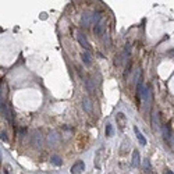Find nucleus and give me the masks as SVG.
<instances>
[{
  "label": "nucleus",
  "mask_w": 174,
  "mask_h": 174,
  "mask_svg": "<svg viewBox=\"0 0 174 174\" xmlns=\"http://www.w3.org/2000/svg\"><path fill=\"white\" fill-rule=\"evenodd\" d=\"M31 142H32V145L35 146V148H42V145H43V137H42V134H41V131L39 130H35L32 134V139H31Z\"/></svg>",
  "instance_id": "f257e3e1"
},
{
  "label": "nucleus",
  "mask_w": 174,
  "mask_h": 174,
  "mask_svg": "<svg viewBox=\"0 0 174 174\" xmlns=\"http://www.w3.org/2000/svg\"><path fill=\"white\" fill-rule=\"evenodd\" d=\"M81 22L85 28H89L91 25L95 24V18H93V13H85L82 14V18H81Z\"/></svg>",
  "instance_id": "f03ea898"
},
{
  "label": "nucleus",
  "mask_w": 174,
  "mask_h": 174,
  "mask_svg": "<svg viewBox=\"0 0 174 174\" xmlns=\"http://www.w3.org/2000/svg\"><path fill=\"white\" fill-rule=\"evenodd\" d=\"M85 170V163L82 162V160H78V162H75V163L71 166V174H81L82 171Z\"/></svg>",
  "instance_id": "7ed1b4c3"
},
{
  "label": "nucleus",
  "mask_w": 174,
  "mask_h": 174,
  "mask_svg": "<svg viewBox=\"0 0 174 174\" xmlns=\"http://www.w3.org/2000/svg\"><path fill=\"white\" fill-rule=\"evenodd\" d=\"M105 31H106V21L102 18V20L95 25V35H96V36H102V35L105 33Z\"/></svg>",
  "instance_id": "20e7f679"
},
{
  "label": "nucleus",
  "mask_w": 174,
  "mask_h": 174,
  "mask_svg": "<svg viewBox=\"0 0 174 174\" xmlns=\"http://www.w3.org/2000/svg\"><path fill=\"white\" fill-rule=\"evenodd\" d=\"M77 39H78V42H79V45H81L82 47H85V49H87V52L91 49V45H89V42H88L87 36H85L82 32L77 33Z\"/></svg>",
  "instance_id": "39448f33"
},
{
  "label": "nucleus",
  "mask_w": 174,
  "mask_h": 174,
  "mask_svg": "<svg viewBox=\"0 0 174 174\" xmlns=\"http://www.w3.org/2000/svg\"><path fill=\"white\" fill-rule=\"evenodd\" d=\"M82 107H84V110H85L87 113H92V109H93L92 100L89 98H84L82 99Z\"/></svg>",
  "instance_id": "423d86ee"
},
{
  "label": "nucleus",
  "mask_w": 174,
  "mask_h": 174,
  "mask_svg": "<svg viewBox=\"0 0 174 174\" xmlns=\"http://www.w3.org/2000/svg\"><path fill=\"white\" fill-rule=\"evenodd\" d=\"M163 139L166 142H170V138H171V130H170V125L169 124H166L163 125Z\"/></svg>",
  "instance_id": "0eeeda50"
},
{
  "label": "nucleus",
  "mask_w": 174,
  "mask_h": 174,
  "mask_svg": "<svg viewBox=\"0 0 174 174\" xmlns=\"http://www.w3.org/2000/svg\"><path fill=\"white\" fill-rule=\"evenodd\" d=\"M139 162H141V159H139V152H138V151H134V152H132L131 164H132L134 167H138V166H139Z\"/></svg>",
  "instance_id": "6e6552de"
},
{
  "label": "nucleus",
  "mask_w": 174,
  "mask_h": 174,
  "mask_svg": "<svg viewBox=\"0 0 174 174\" xmlns=\"http://www.w3.org/2000/svg\"><path fill=\"white\" fill-rule=\"evenodd\" d=\"M134 132H135V135H137V139L139 141V143L145 146V145H146V139H145V137H143V135H142L141 132H139V130H138V127H134Z\"/></svg>",
  "instance_id": "1a4fd4ad"
},
{
  "label": "nucleus",
  "mask_w": 174,
  "mask_h": 174,
  "mask_svg": "<svg viewBox=\"0 0 174 174\" xmlns=\"http://www.w3.org/2000/svg\"><path fill=\"white\" fill-rule=\"evenodd\" d=\"M85 85H87V89H88V92L92 95V93H95L96 92V88H95V85H93V81L89 78V79H87L85 81Z\"/></svg>",
  "instance_id": "9d476101"
},
{
  "label": "nucleus",
  "mask_w": 174,
  "mask_h": 174,
  "mask_svg": "<svg viewBox=\"0 0 174 174\" xmlns=\"http://www.w3.org/2000/svg\"><path fill=\"white\" fill-rule=\"evenodd\" d=\"M117 123L120 124V127H121V130L125 127V123H127V119H125V116L123 114V113H117Z\"/></svg>",
  "instance_id": "9b49d317"
},
{
  "label": "nucleus",
  "mask_w": 174,
  "mask_h": 174,
  "mask_svg": "<svg viewBox=\"0 0 174 174\" xmlns=\"http://www.w3.org/2000/svg\"><path fill=\"white\" fill-rule=\"evenodd\" d=\"M59 139H60V137H59V134H57L56 131H53V132L49 134V143H50V145H55Z\"/></svg>",
  "instance_id": "f8f14e48"
},
{
  "label": "nucleus",
  "mask_w": 174,
  "mask_h": 174,
  "mask_svg": "<svg viewBox=\"0 0 174 174\" xmlns=\"http://www.w3.org/2000/svg\"><path fill=\"white\" fill-rule=\"evenodd\" d=\"M143 170H145V173L146 174H151L152 173V166H151V162H149V159H143Z\"/></svg>",
  "instance_id": "ddd939ff"
},
{
  "label": "nucleus",
  "mask_w": 174,
  "mask_h": 174,
  "mask_svg": "<svg viewBox=\"0 0 174 174\" xmlns=\"http://www.w3.org/2000/svg\"><path fill=\"white\" fill-rule=\"evenodd\" d=\"M152 124L155 128H159V125H160V123H159V113L156 111V113H153L152 116Z\"/></svg>",
  "instance_id": "4468645a"
},
{
  "label": "nucleus",
  "mask_w": 174,
  "mask_h": 174,
  "mask_svg": "<svg viewBox=\"0 0 174 174\" xmlns=\"http://www.w3.org/2000/svg\"><path fill=\"white\" fill-rule=\"evenodd\" d=\"M82 61H84L85 64H91V63H92V57L89 55V52H84V53H82Z\"/></svg>",
  "instance_id": "2eb2a0df"
},
{
  "label": "nucleus",
  "mask_w": 174,
  "mask_h": 174,
  "mask_svg": "<svg viewBox=\"0 0 174 174\" xmlns=\"http://www.w3.org/2000/svg\"><path fill=\"white\" fill-rule=\"evenodd\" d=\"M103 153V149H99L98 153H96V156H95V166L100 169V155Z\"/></svg>",
  "instance_id": "dca6fc26"
},
{
  "label": "nucleus",
  "mask_w": 174,
  "mask_h": 174,
  "mask_svg": "<svg viewBox=\"0 0 174 174\" xmlns=\"http://www.w3.org/2000/svg\"><path fill=\"white\" fill-rule=\"evenodd\" d=\"M52 163L55 164V166H61V164H63V160H61L59 156H53V157H52Z\"/></svg>",
  "instance_id": "f3484780"
},
{
  "label": "nucleus",
  "mask_w": 174,
  "mask_h": 174,
  "mask_svg": "<svg viewBox=\"0 0 174 174\" xmlns=\"http://www.w3.org/2000/svg\"><path fill=\"white\" fill-rule=\"evenodd\" d=\"M111 135H113V125L107 124L106 125V137H111Z\"/></svg>",
  "instance_id": "a211bd4d"
},
{
  "label": "nucleus",
  "mask_w": 174,
  "mask_h": 174,
  "mask_svg": "<svg viewBox=\"0 0 174 174\" xmlns=\"http://www.w3.org/2000/svg\"><path fill=\"white\" fill-rule=\"evenodd\" d=\"M0 138H1V141H9V138H7L6 132H0Z\"/></svg>",
  "instance_id": "6ab92c4d"
},
{
  "label": "nucleus",
  "mask_w": 174,
  "mask_h": 174,
  "mask_svg": "<svg viewBox=\"0 0 174 174\" xmlns=\"http://www.w3.org/2000/svg\"><path fill=\"white\" fill-rule=\"evenodd\" d=\"M9 170H10V166H6V167H4V174H10Z\"/></svg>",
  "instance_id": "aec40b11"
},
{
  "label": "nucleus",
  "mask_w": 174,
  "mask_h": 174,
  "mask_svg": "<svg viewBox=\"0 0 174 174\" xmlns=\"http://www.w3.org/2000/svg\"><path fill=\"white\" fill-rule=\"evenodd\" d=\"M166 174H173V173H171L170 170H167V171H166Z\"/></svg>",
  "instance_id": "412c9836"
},
{
  "label": "nucleus",
  "mask_w": 174,
  "mask_h": 174,
  "mask_svg": "<svg viewBox=\"0 0 174 174\" xmlns=\"http://www.w3.org/2000/svg\"><path fill=\"white\" fill-rule=\"evenodd\" d=\"M0 164H1V153H0Z\"/></svg>",
  "instance_id": "4be33fe9"
},
{
  "label": "nucleus",
  "mask_w": 174,
  "mask_h": 174,
  "mask_svg": "<svg viewBox=\"0 0 174 174\" xmlns=\"http://www.w3.org/2000/svg\"><path fill=\"white\" fill-rule=\"evenodd\" d=\"M0 85H1V79H0Z\"/></svg>",
  "instance_id": "5701e85b"
}]
</instances>
